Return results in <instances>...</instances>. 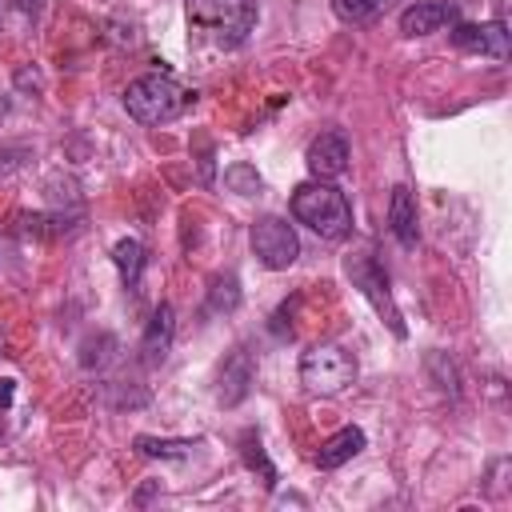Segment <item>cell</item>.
Instances as JSON below:
<instances>
[{"label": "cell", "mask_w": 512, "mask_h": 512, "mask_svg": "<svg viewBox=\"0 0 512 512\" xmlns=\"http://www.w3.org/2000/svg\"><path fill=\"white\" fill-rule=\"evenodd\" d=\"M304 164H308V172H312L316 180H336V176H344V168H348V136H344L340 128L320 132V136L308 144Z\"/></svg>", "instance_id": "cell-8"}, {"label": "cell", "mask_w": 512, "mask_h": 512, "mask_svg": "<svg viewBox=\"0 0 512 512\" xmlns=\"http://www.w3.org/2000/svg\"><path fill=\"white\" fill-rule=\"evenodd\" d=\"M172 336H176V312H172V304H160L152 312L144 336H140V360H144V368H160L168 360Z\"/></svg>", "instance_id": "cell-9"}, {"label": "cell", "mask_w": 512, "mask_h": 512, "mask_svg": "<svg viewBox=\"0 0 512 512\" xmlns=\"http://www.w3.org/2000/svg\"><path fill=\"white\" fill-rule=\"evenodd\" d=\"M388 224H392V236H396L404 248H416V196H412L408 184H396V188H392Z\"/></svg>", "instance_id": "cell-12"}, {"label": "cell", "mask_w": 512, "mask_h": 512, "mask_svg": "<svg viewBox=\"0 0 512 512\" xmlns=\"http://www.w3.org/2000/svg\"><path fill=\"white\" fill-rule=\"evenodd\" d=\"M252 376H256V360H252V352H248L244 344L232 348V356H228L224 368H220V404H224V408H236V404L248 396Z\"/></svg>", "instance_id": "cell-11"}, {"label": "cell", "mask_w": 512, "mask_h": 512, "mask_svg": "<svg viewBox=\"0 0 512 512\" xmlns=\"http://www.w3.org/2000/svg\"><path fill=\"white\" fill-rule=\"evenodd\" d=\"M452 44H456L460 52H480V56H488V60H508V52H512L504 20H488V24H456V28H452Z\"/></svg>", "instance_id": "cell-7"}, {"label": "cell", "mask_w": 512, "mask_h": 512, "mask_svg": "<svg viewBox=\"0 0 512 512\" xmlns=\"http://www.w3.org/2000/svg\"><path fill=\"white\" fill-rule=\"evenodd\" d=\"M292 216L308 224L320 240H344L352 232V204L328 180H308L292 192Z\"/></svg>", "instance_id": "cell-1"}, {"label": "cell", "mask_w": 512, "mask_h": 512, "mask_svg": "<svg viewBox=\"0 0 512 512\" xmlns=\"http://www.w3.org/2000/svg\"><path fill=\"white\" fill-rule=\"evenodd\" d=\"M20 148H8V152H0V176H12L16 168H20Z\"/></svg>", "instance_id": "cell-20"}, {"label": "cell", "mask_w": 512, "mask_h": 512, "mask_svg": "<svg viewBox=\"0 0 512 512\" xmlns=\"http://www.w3.org/2000/svg\"><path fill=\"white\" fill-rule=\"evenodd\" d=\"M364 448V432L360 428H340L336 436H328L320 448H316V468H340V464H348L356 452Z\"/></svg>", "instance_id": "cell-13"}, {"label": "cell", "mask_w": 512, "mask_h": 512, "mask_svg": "<svg viewBox=\"0 0 512 512\" xmlns=\"http://www.w3.org/2000/svg\"><path fill=\"white\" fill-rule=\"evenodd\" d=\"M452 20H456V0H416L400 12V32L404 36H432Z\"/></svg>", "instance_id": "cell-10"}, {"label": "cell", "mask_w": 512, "mask_h": 512, "mask_svg": "<svg viewBox=\"0 0 512 512\" xmlns=\"http://www.w3.org/2000/svg\"><path fill=\"white\" fill-rule=\"evenodd\" d=\"M36 4H40V0H16L20 12H36Z\"/></svg>", "instance_id": "cell-22"}, {"label": "cell", "mask_w": 512, "mask_h": 512, "mask_svg": "<svg viewBox=\"0 0 512 512\" xmlns=\"http://www.w3.org/2000/svg\"><path fill=\"white\" fill-rule=\"evenodd\" d=\"M188 24L220 48H236L256 24V0H188Z\"/></svg>", "instance_id": "cell-3"}, {"label": "cell", "mask_w": 512, "mask_h": 512, "mask_svg": "<svg viewBox=\"0 0 512 512\" xmlns=\"http://www.w3.org/2000/svg\"><path fill=\"white\" fill-rule=\"evenodd\" d=\"M356 380V360L340 344H312L300 356V384L316 396H340Z\"/></svg>", "instance_id": "cell-4"}, {"label": "cell", "mask_w": 512, "mask_h": 512, "mask_svg": "<svg viewBox=\"0 0 512 512\" xmlns=\"http://www.w3.org/2000/svg\"><path fill=\"white\" fill-rule=\"evenodd\" d=\"M132 444L140 456H152V460H184L196 448V440H156V436H136Z\"/></svg>", "instance_id": "cell-15"}, {"label": "cell", "mask_w": 512, "mask_h": 512, "mask_svg": "<svg viewBox=\"0 0 512 512\" xmlns=\"http://www.w3.org/2000/svg\"><path fill=\"white\" fill-rule=\"evenodd\" d=\"M112 260H116V268H120L124 288H128V292H136V288H140V272H144V248H140V240H132V236L116 240Z\"/></svg>", "instance_id": "cell-14"}, {"label": "cell", "mask_w": 512, "mask_h": 512, "mask_svg": "<svg viewBox=\"0 0 512 512\" xmlns=\"http://www.w3.org/2000/svg\"><path fill=\"white\" fill-rule=\"evenodd\" d=\"M344 272H348V280L360 288V296L380 312V320H384L396 336H408L404 316H400V308H396V300H392L388 276H384V268L372 260V252H352V256L344 260Z\"/></svg>", "instance_id": "cell-5"}, {"label": "cell", "mask_w": 512, "mask_h": 512, "mask_svg": "<svg viewBox=\"0 0 512 512\" xmlns=\"http://www.w3.org/2000/svg\"><path fill=\"white\" fill-rule=\"evenodd\" d=\"M224 184H228L232 192H240V196H256V192L264 188V180H260V172H256L252 164H228V168H224Z\"/></svg>", "instance_id": "cell-17"}, {"label": "cell", "mask_w": 512, "mask_h": 512, "mask_svg": "<svg viewBox=\"0 0 512 512\" xmlns=\"http://www.w3.org/2000/svg\"><path fill=\"white\" fill-rule=\"evenodd\" d=\"M380 8H384V0H332V12H336L344 24H364V20H372Z\"/></svg>", "instance_id": "cell-18"}, {"label": "cell", "mask_w": 512, "mask_h": 512, "mask_svg": "<svg viewBox=\"0 0 512 512\" xmlns=\"http://www.w3.org/2000/svg\"><path fill=\"white\" fill-rule=\"evenodd\" d=\"M244 460H248V468H260L264 472V488H276V468L264 460V448H260V440L252 432L244 436Z\"/></svg>", "instance_id": "cell-19"}, {"label": "cell", "mask_w": 512, "mask_h": 512, "mask_svg": "<svg viewBox=\"0 0 512 512\" xmlns=\"http://www.w3.org/2000/svg\"><path fill=\"white\" fill-rule=\"evenodd\" d=\"M240 304V280L228 272V276H216L212 288H208V312H232Z\"/></svg>", "instance_id": "cell-16"}, {"label": "cell", "mask_w": 512, "mask_h": 512, "mask_svg": "<svg viewBox=\"0 0 512 512\" xmlns=\"http://www.w3.org/2000/svg\"><path fill=\"white\" fill-rule=\"evenodd\" d=\"M12 404V380H0V408Z\"/></svg>", "instance_id": "cell-21"}, {"label": "cell", "mask_w": 512, "mask_h": 512, "mask_svg": "<svg viewBox=\"0 0 512 512\" xmlns=\"http://www.w3.org/2000/svg\"><path fill=\"white\" fill-rule=\"evenodd\" d=\"M188 104H192V92L180 80L164 76V72H148V76H140L124 88V108L140 124H168Z\"/></svg>", "instance_id": "cell-2"}, {"label": "cell", "mask_w": 512, "mask_h": 512, "mask_svg": "<svg viewBox=\"0 0 512 512\" xmlns=\"http://www.w3.org/2000/svg\"><path fill=\"white\" fill-rule=\"evenodd\" d=\"M252 252L260 256L264 268L280 272V268H292L296 256H300V240H296V228L280 216H260L252 224Z\"/></svg>", "instance_id": "cell-6"}]
</instances>
